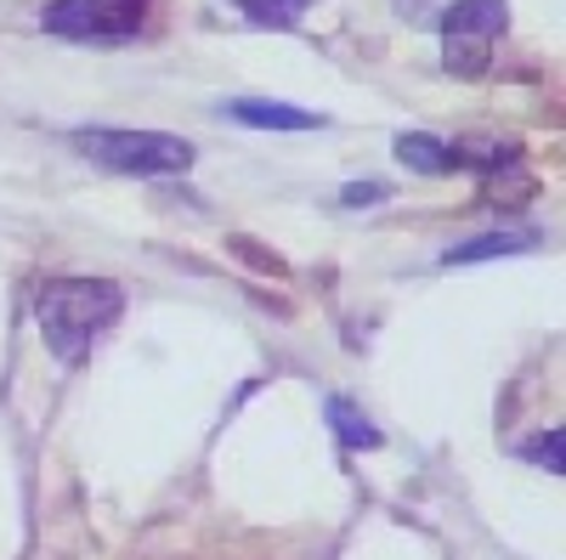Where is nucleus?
<instances>
[{
  "mask_svg": "<svg viewBox=\"0 0 566 560\" xmlns=\"http://www.w3.org/2000/svg\"><path fill=\"white\" fill-rule=\"evenodd\" d=\"M386 199V187L380 181H357V187H346V204H380Z\"/></svg>",
  "mask_w": 566,
  "mask_h": 560,
  "instance_id": "11",
  "label": "nucleus"
},
{
  "mask_svg": "<svg viewBox=\"0 0 566 560\" xmlns=\"http://www.w3.org/2000/svg\"><path fill=\"white\" fill-rule=\"evenodd\" d=\"M328 425H335V436H340L346 447H380V431H374L368 419H363V408L346 402V397L328 402Z\"/></svg>",
  "mask_w": 566,
  "mask_h": 560,
  "instance_id": "7",
  "label": "nucleus"
},
{
  "mask_svg": "<svg viewBox=\"0 0 566 560\" xmlns=\"http://www.w3.org/2000/svg\"><path fill=\"white\" fill-rule=\"evenodd\" d=\"M504 23H510L504 0H453L448 18H442V63H448V74H459V80L488 74Z\"/></svg>",
  "mask_w": 566,
  "mask_h": 560,
  "instance_id": "3",
  "label": "nucleus"
},
{
  "mask_svg": "<svg viewBox=\"0 0 566 560\" xmlns=\"http://www.w3.org/2000/svg\"><path fill=\"white\" fill-rule=\"evenodd\" d=\"M227 114L239 125H255V130H317L323 125L317 114L290 108V103H227Z\"/></svg>",
  "mask_w": 566,
  "mask_h": 560,
  "instance_id": "6",
  "label": "nucleus"
},
{
  "mask_svg": "<svg viewBox=\"0 0 566 560\" xmlns=\"http://www.w3.org/2000/svg\"><path fill=\"white\" fill-rule=\"evenodd\" d=\"M74 148L85 159H97L119 176H181L193 170V148L181 136H165V130H74Z\"/></svg>",
  "mask_w": 566,
  "mask_h": 560,
  "instance_id": "2",
  "label": "nucleus"
},
{
  "mask_svg": "<svg viewBox=\"0 0 566 560\" xmlns=\"http://www.w3.org/2000/svg\"><path fill=\"white\" fill-rule=\"evenodd\" d=\"M119 311H125V295L108 277H57V284H45L40 300H34L45 346H52V357L69 362V368L91 357V346L114 329Z\"/></svg>",
  "mask_w": 566,
  "mask_h": 560,
  "instance_id": "1",
  "label": "nucleus"
},
{
  "mask_svg": "<svg viewBox=\"0 0 566 560\" xmlns=\"http://www.w3.org/2000/svg\"><path fill=\"white\" fill-rule=\"evenodd\" d=\"M527 244H533V239H499V232H488V239H476V244H453L442 261H448V266H453V261L464 266V261H482V255H510V250H527Z\"/></svg>",
  "mask_w": 566,
  "mask_h": 560,
  "instance_id": "9",
  "label": "nucleus"
},
{
  "mask_svg": "<svg viewBox=\"0 0 566 560\" xmlns=\"http://www.w3.org/2000/svg\"><path fill=\"white\" fill-rule=\"evenodd\" d=\"M232 7H239L250 23H261V29H295L312 0H232Z\"/></svg>",
  "mask_w": 566,
  "mask_h": 560,
  "instance_id": "8",
  "label": "nucleus"
},
{
  "mask_svg": "<svg viewBox=\"0 0 566 560\" xmlns=\"http://www.w3.org/2000/svg\"><path fill=\"white\" fill-rule=\"evenodd\" d=\"M397 159H402L408 170H419V176H448V170H459L453 142H442V136H424V130L397 136Z\"/></svg>",
  "mask_w": 566,
  "mask_h": 560,
  "instance_id": "5",
  "label": "nucleus"
},
{
  "mask_svg": "<svg viewBox=\"0 0 566 560\" xmlns=\"http://www.w3.org/2000/svg\"><path fill=\"white\" fill-rule=\"evenodd\" d=\"M527 458H538L544 471H560V431H549V436L527 442Z\"/></svg>",
  "mask_w": 566,
  "mask_h": 560,
  "instance_id": "10",
  "label": "nucleus"
},
{
  "mask_svg": "<svg viewBox=\"0 0 566 560\" xmlns=\"http://www.w3.org/2000/svg\"><path fill=\"white\" fill-rule=\"evenodd\" d=\"M40 23L63 40L108 45V40H130L148 23V0H52V7L40 12Z\"/></svg>",
  "mask_w": 566,
  "mask_h": 560,
  "instance_id": "4",
  "label": "nucleus"
}]
</instances>
